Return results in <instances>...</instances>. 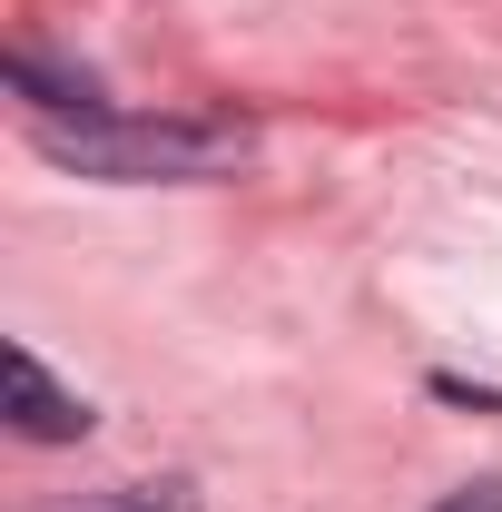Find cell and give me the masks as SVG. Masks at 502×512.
I'll use <instances>...</instances> for the list:
<instances>
[{"instance_id":"5","label":"cell","mask_w":502,"mask_h":512,"mask_svg":"<svg viewBox=\"0 0 502 512\" xmlns=\"http://www.w3.org/2000/svg\"><path fill=\"white\" fill-rule=\"evenodd\" d=\"M434 512H502V483H463V493H443Z\"/></svg>"},{"instance_id":"1","label":"cell","mask_w":502,"mask_h":512,"mask_svg":"<svg viewBox=\"0 0 502 512\" xmlns=\"http://www.w3.org/2000/svg\"><path fill=\"white\" fill-rule=\"evenodd\" d=\"M30 148L79 168V178H109V188H158V178H227L247 158V128H227V119H109V109L50 119L40 109Z\"/></svg>"},{"instance_id":"3","label":"cell","mask_w":502,"mask_h":512,"mask_svg":"<svg viewBox=\"0 0 502 512\" xmlns=\"http://www.w3.org/2000/svg\"><path fill=\"white\" fill-rule=\"evenodd\" d=\"M10 89H30L40 109H99V79L89 69H50V60H30V50L10 60Z\"/></svg>"},{"instance_id":"4","label":"cell","mask_w":502,"mask_h":512,"mask_svg":"<svg viewBox=\"0 0 502 512\" xmlns=\"http://www.w3.org/2000/svg\"><path fill=\"white\" fill-rule=\"evenodd\" d=\"M99 512H197L188 483H128V493H109Z\"/></svg>"},{"instance_id":"2","label":"cell","mask_w":502,"mask_h":512,"mask_svg":"<svg viewBox=\"0 0 502 512\" xmlns=\"http://www.w3.org/2000/svg\"><path fill=\"white\" fill-rule=\"evenodd\" d=\"M10 424L30 434V444H79L89 434V404L50 384V365L30 355V345H10Z\"/></svg>"}]
</instances>
